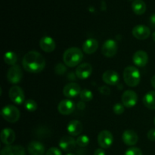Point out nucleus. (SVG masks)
Returning <instances> with one entry per match:
<instances>
[{
	"instance_id": "obj_24",
	"label": "nucleus",
	"mask_w": 155,
	"mask_h": 155,
	"mask_svg": "<svg viewBox=\"0 0 155 155\" xmlns=\"http://www.w3.org/2000/svg\"><path fill=\"white\" fill-rule=\"evenodd\" d=\"M143 104L147 108L155 110V91L147 92L143 98Z\"/></svg>"
},
{
	"instance_id": "obj_2",
	"label": "nucleus",
	"mask_w": 155,
	"mask_h": 155,
	"mask_svg": "<svg viewBox=\"0 0 155 155\" xmlns=\"http://www.w3.org/2000/svg\"><path fill=\"white\" fill-rule=\"evenodd\" d=\"M83 58V51L77 47H71L67 49L63 54L64 64L70 68L77 66Z\"/></svg>"
},
{
	"instance_id": "obj_8",
	"label": "nucleus",
	"mask_w": 155,
	"mask_h": 155,
	"mask_svg": "<svg viewBox=\"0 0 155 155\" xmlns=\"http://www.w3.org/2000/svg\"><path fill=\"white\" fill-rule=\"evenodd\" d=\"M122 103L124 107L127 108H131L134 107L138 101V95L134 91L127 90L123 93L122 95Z\"/></svg>"
},
{
	"instance_id": "obj_12",
	"label": "nucleus",
	"mask_w": 155,
	"mask_h": 155,
	"mask_svg": "<svg viewBox=\"0 0 155 155\" xmlns=\"http://www.w3.org/2000/svg\"><path fill=\"white\" fill-rule=\"evenodd\" d=\"M81 88L75 83H70L64 86L63 93L67 98H74L80 95L81 92Z\"/></svg>"
},
{
	"instance_id": "obj_19",
	"label": "nucleus",
	"mask_w": 155,
	"mask_h": 155,
	"mask_svg": "<svg viewBox=\"0 0 155 155\" xmlns=\"http://www.w3.org/2000/svg\"><path fill=\"white\" fill-rule=\"evenodd\" d=\"M83 124L77 120H71L67 127V130H68V133L72 136H77L80 135L83 131Z\"/></svg>"
},
{
	"instance_id": "obj_39",
	"label": "nucleus",
	"mask_w": 155,
	"mask_h": 155,
	"mask_svg": "<svg viewBox=\"0 0 155 155\" xmlns=\"http://www.w3.org/2000/svg\"><path fill=\"white\" fill-rule=\"evenodd\" d=\"M149 21L150 24H151V25L152 26V27H155V13L153 14L152 15H151Z\"/></svg>"
},
{
	"instance_id": "obj_14",
	"label": "nucleus",
	"mask_w": 155,
	"mask_h": 155,
	"mask_svg": "<svg viewBox=\"0 0 155 155\" xmlns=\"http://www.w3.org/2000/svg\"><path fill=\"white\" fill-rule=\"evenodd\" d=\"M77 141L71 136H65L59 141V147L64 151H71L76 148Z\"/></svg>"
},
{
	"instance_id": "obj_10",
	"label": "nucleus",
	"mask_w": 155,
	"mask_h": 155,
	"mask_svg": "<svg viewBox=\"0 0 155 155\" xmlns=\"http://www.w3.org/2000/svg\"><path fill=\"white\" fill-rule=\"evenodd\" d=\"M132 33H133V36L136 39L144 40V39H148L150 36L151 30L147 26L139 24V25H136V27H133Z\"/></svg>"
},
{
	"instance_id": "obj_21",
	"label": "nucleus",
	"mask_w": 155,
	"mask_h": 155,
	"mask_svg": "<svg viewBox=\"0 0 155 155\" xmlns=\"http://www.w3.org/2000/svg\"><path fill=\"white\" fill-rule=\"evenodd\" d=\"M28 152L30 155H44L45 147L41 142L32 141L28 145Z\"/></svg>"
},
{
	"instance_id": "obj_40",
	"label": "nucleus",
	"mask_w": 155,
	"mask_h": 155,
	"mask_svg": "<svg viewBox=\"0 0 155 155\" xmlns=\"http://www.w3.org/2000/svg\"><path fill=\"white\" fill-rule=\"evenodd\" d=\"M151 86H153V88H154V89H155V75L153 76L152 78H151Z\"/></svg>"
},
{
	"instance_id": "obj_15",
	"label": "nucleus",
	"mask_w": 155,
	"mask_h": 155,
	"mask_svg": "<svg viewBox=\"0 0 155 155\" xmlns=\"http://www.w3.org/2000/svg\"><path fill=\"white\" fill-rule=\"evenodd\" d=\"M102 80L106 84H108L110 86H114L119 83L120 76L117 71H106L102 75Z\"/></svg>"
},
{
	"instance_id": "obj_36",
	"label": "nucleus",
	"mask_w": 155,
	"mask_h": 155,
	"mask_svg": "<svg viewBox=\"0 0 155 155\" xmlns=\"http://www.w3.org/2000/svg\"><path fill=\"white\" fill-rule=\"evenodd\" d=\"M77 107L79 110H84L85 107H86V104L84 103V101H80L77 104Z\"/></svg>"
},
{
	"instance_id": "obj_4",
	"label": "nucleus",
	"mask_w": 155,
	"mask_h": 155,
	"mask_svg": "<svg viewBox=\"0 0 155 155\" xmlns=\"http://www.w3.org/2000/svg\"><path fill=\"white\" fill-rule=\"evenodd\" d=\"M1 114L6 121L9 123H16L20 118V111L15 106L6 105L2 109Z\"/></svg>"
},
{
	"instance_id": "obj_16",
	"label": "nucleus",
	"mask_w": 155,
	"mask_h": 155,
	"mask_svg": "<svg viewBox=\"0 0 155 155\" xmlns=\"http://www.w3.org/2000/svg\"><path fill=\"white\" fill-rule=\"evenodd\" d=\"M1 155H26V152L21 145H6L1 151Z\"/></svg>"
},
{
	"instance_id": "obj_43",
	"label": "nucleus",
	"mask_w": 155,
	"mask_h": 155,
	"mask_svg": "<svg viewBox=\"0 0 155 155\" xmlns=\"http://www.w3.org/2000/svg\"><path fill=\"white\" fill-rule=\"evenodd\" d=\"M154 125H155V118H154Z\"/></svg>"
},
{
	"instance_id": "obj_11",
	"label": "nucleus",
	"mask_w": 155,
	"mask_h": 155,
	"mask_svg": "<svg viewBox=\"0 0 155 155\" xmlns=\"http://www.w3.org/2000/svg\"><path fill=\"white\" fill-rule=\"evenodd\" d=\"M92 72V67L89 63H83L79 65L76 69V75L80 80L89 78Z\"/></svg>"
},
{
	"instance_id": "obj_41",
	"label": "nucleus",
	"mask_w": 155,
	"mask_h": 155,
	"mask_svg": "<svg viewBox=\"0 0 155 155\" xmlns=\"http://www.w3.org/2000/svg\"><path fill=\"white\" fill-rule=\"evenodd\" d=\"M152 39H153V40L155 42V31L152 33Z\"/></svg>"
},
{
	"instance_id": "obj_38",
	"label": "nucleus",
	"mask_w": 155,
	"mask_h": 155,
	"mask_svg": "<svg viewBox=\"0 0 155 155\" xmlns=\"http://www.w3.org/2000/svg\"><path fill=\"white\" fill-rule=\"evenodd\" d=\"M94 155H105V152L102 148H98L95 151Z\"/></svg>"
},
{
	"instance_id": "obj_23",
	"label": "nucleus",
	"mask_w": 155,
	"mask_h": 155,
	"mask_svg": "<svg viewBox=\"0 0 155 155\" xmlns=\"http://www.w3.org/2000/svg\"><path fill=\"white\" fill-rule=\"evenodd\" d=\"M1 141L6 145H11L15 140V133L12 129H4L1 132Z\"/></svg>"
},
{
	"instance_id": "obj_37",
	"label": "nucleus",
	"mask_w": 155,
	"mask_h": 155,
	"mask_svg": "<svg viewBox=\"0 0 155 155\" xmlns=\"http://www.w3.org/2000/svg\"><path fill=\"white\" fill-rule=\"evenodd\" d=\"M67 77H68V80H72V81H74V80H76V77H77V75H76V74H74L73 72L68 73V75H67Z\"/></svg>"
},
{
	"instance_id": "obj_26",
	"label": "nucleus",
	"mask_w": 155,
	"mask_h": 155,
	"mask_svg": "<svg viewBox=\"0 0 155 155\" xmlns=\"http://www.w3.org/2000/svg\"><path fill=\"white\" fill-rule=\"evenodd\" d=\"M4 61L7 64L14 66L18 61V56L14 51H7L4 54Z\"/></svg>"
},
{
	"instance_id": "obj_20",
	"label": "nucleus",
	"mask_w": 155,
	"mask_h": 155,
	"mask_svg": "<svg viewBox=\"0 0 155 155\" xmlns=\"http://www.w3.org/2000/svg\"><path fill=\"white\" fill-rule=\"evenodd\" d=\"M122 139L123 142L129 146H132V145H135L138 142L139 140V137L138 135L135 133L133 130H126L124 132L122 135Z\"/></svg>"
},
{
	"instance_id": "obj_30",
	"label": "nucleus",
	"mask_w": 155,
	"mask_h": 155,
	"mask_svg": "<svg viewBox=\"0 0 155 155\" xmlns=\"http://www.w3.org/2000/svg\"><path fill=\"white\" fill-rule=\"evenodd\" d=\"M66 71V65L64 64L58 63L56 64L55 67H54V72H55V74H58V75H63L64 74H65Z\"/></svg>"
},
{
	"instance_id": "obj_32",
	"label": "nucleus",
	"mask_w": 155,
	"mask_h": 155,
	"mask_svg": "<svg viewBox=\"0 0 155 155\" xmlns=\"http://www.w3.org/2000/svg\"><path fill=\"white\" fill-rule=\"evenodd\" d=\"M124 107H124V104H120V103H117V104H115L114 105L113 110L115 114L120 115L124 112V110H125Z\"/></svg>"
},
{
	"instance_id": "obj_7",
	"label": "nucleus",
	"mask_w": 155,
	"mask_h": 155,
	"mask_svg": "<svg viewBox=\"0 0 155 155\" xmlns=\"http://www.w3.org/2000/svg\"><path fill=\"white\" fill-rule=\"evenodd\" d=\"M117 43L114 39H107L104 42L101 48V52L105 57H114L117 52Z\"/></svg>"
},
{
	"instance_id": "obj_31",
	"label": "nucleus",
	"mask_w": 155,
	"mask_h": 155,
	"mask_svg": "<svg viewBox=\"0 0 155 155\" xmlns=\"http://www.w3.org/2000/svg\"><path fill=\"white\" fill-rule=\"evenodd\" d=\"M124 155H143V154H142V151H141L140 148L133 147V148L127 149Z\"/></svg>"
},
{
	"instance_id": "obj_9",
	"label": "nucleus",
	"mask_w": 155,
	"mask_h": 155,
	"mask_svg": "<svg viewBox=\"0 0 155 155\" xmlns=\"http://www.w3.org/2000/svg\"><path fill=\"white\" fill-rule=\"evenodd\" d=\"M10 99L16 104H21L24 101V92L23 89L18 86H14L11 87L9 90Z\"/></svg>"
},
{
	"instance_id": "obj_5",
	"label": "nucleus",
	"mask_w": 155,
	"mask_h": 155,
	"mask_svg": "<svg viewBox=\"0 0 155 155\" xmlns=\"http://www.w3.org/2000/svg\"><path fill=\"white\" fill-rule=\"evenodd\" d=\"M23 78V71L19 65L12 66L7 73V80L12 84L20 83Z\"/></svg>"
},
{
	"instance_id": "obj_22",
	"label": "nucleus",
	"mask_w": 155,
	"mask_h": 155,
	"mask_svg": "<svg viewBox=\"0 0 155 155\" xmlns=\"http://www.w3.org/2000/svg\"><path fill=\"white\" fill-rule=\"evenodd\" d=\"M98 48V41L93 38H89L86 39L83 44V50L86 54H93L97 51Z\"/></svg>"
},
{
	"instance_id": "obj_18",
	"label": "nucleus",
	"mask_w": 155,
	"mask_h": 155,
	"mask_svg": "<svg viewBox=\"0 0 155 155\" xmlns=\"http://www.w3.org/2000/svg\"><path fill=\"white\" fill-rule=\"evenodd\" d=\"M133 61L138 67H144L148 61V56L147 52L142 50L137 51L133 56Z\"/></svg>"
},
{
	"instance_id": "obj_33",
	"label": "nucleus",
	"mask_w": 155,
	"mask_h": 155,
	"mask_svg": "<svg viewBox=\"0 0 155 155\" xmlns=\"http://www.w3.org/2000/svg\"><path fill=\"white\" fill-rule=\"evenodd\" d=\"M45 155H62V154L60 149H58V148H55V147H52V148H50L47 151Z\"/></svg>"
},
{
	"instance_id": "obj_13",
	"label": "nucleus",
	"mask_w": 155,
	"mask_h": 155,
	"mask_svg": "<svg viewBox=\"0 0 155 155\" xmlns=\"http://www.w3.org/2000/svg\"><path fill=\"white\" fill-rule=\"evenodd\" d=\"M75 109V104L71 100L64 99L60 101L58 106V110L63 115L71 114Z\"/></svg>"
},
{
	"instance_id": "obj_25",
	"label": "nucleus",
	"mask_w": 155,
	"mask_h": 155,
	"mask_svg": "<svg viewBox=\"0 0 155 155\" xmlns=\"http://www.w3.org/2000/svg\"><path fill=\"white\" fill-rule=\"evenodd\" d=\"M132 9L136 15H142L146 11V4L143 0H134L132 3Z\"/></svg>"
},
{
	"instance_id": "obj_1",
	"label": "nucleus",
	"mask_w": 155,
	"mask_h": 155,
	"mask_svg": "<svg viewBox=\"0 0 155 155\" xmlns=\"http://www.w3.org/2000/svg\"><path fill=\"white\" fill-rule=\"evenodd\" d=\"M22 65L24 70L32 74H37L43 71L45 67V60L43 56L36 51L27 52L23 58Z\"/></svg>"
},
{
	"instance_id": "obj_27",
	"label": "nucleus",
	"mask_w": 155,
	"mask_h": 155,
	"mask_svg": "<svg viewBox=\"0 0 155 155\" xmlns=\"http://www.w3.org/2000/svg\"><path fill=\"white\" fill-rule=\"evenodd\" d=\"M80 97L82 101H84V102H87V101H91L92 99V98H93V94H92V92L90 90H89L87 89H85L81 91V92L80 94Z\"/></svg>"
},
{
	"instance_id": "obj_17",
	"label": "nucleus",
	"mask_w": 155,
	"mask_h": 155,
	"mask_svg": "<svg viewBox=\"0 0 155 155\" xmlns=\"http://www.w3.org/2000/svg\"><path fill=\"white\" fill-rule=\"evenodd\" d=\"M39 45L45 52H52L55 49L56 44L54 39L50 36H43L39 41Z\"/></svg>"
},
{
	"instance_id": "obj_42",
	"label": "nucleus",
	"mask_w": 155,
	"mask_h": 155,
	"mask_svg": "<svg viewBox=\"0 0 155 155\" xmlns=\"http://www.w3.org/2000/svg\"><path fill=\"white\" fill-rule=\"evenodd\" d=\"M66 155H76L75 154H73V153H68V154H67Z\"/></svg>"
},
{
	"instance_id": "obj_28",
	"label": "nucleus",
	"mask_w": 155,
	"mask_h": 155,
	"mask_svg": "<svg viewBox=\"0 0 155 155\" xmlns=\"http://www.w3.org/2000/svg\"><path fill=\"white\" fill-rule=\"evenodd\" d=\"M24 107L28 111L33 112L37 109V104L36 101L33 99H28L24 103Z\"/></svg>"
},
{
	"instance_id": "obj_34",
	"label": "nucleus",
	"mask_w": 155,
	"mask_h": 155,
	"mask_svg": "<svg viewBox=\"0 0 155 155\" xmlns=\"http://www.w3.org/2000/svg\"><path fill=\"white\" fill-rule=\"evenodd\" d=\"M98 91H99L101 94H103V95H108L110 94V89H109L107 86H100V87L98 88Z\"/></svg>"
},
{
	"instance_id": "obj_3",
	"label": "nucleus",
	"mask_w": 155,
	"mask_h": 155,
	"mask_svg": "<svg viewBox=\"0 0 155 155\" xmlns=\"http://www.w3.org/2000/svg\"><path fill=\"white\" fill-rule=\"evenodd\" d=\"M124 80L126 84L130 87L137 86L140 83V72L136 67H127L124 71Z\"/></svg>"
},
{
	"instance_id": "obj_35",
	"label": "nucleus",
	"mask_w": 155,
	"mask_h": 155,
	"mask_svg": "<svg viewBox=\"0 0 155 155\" xmlns=\"http://www.w3.org/2000/svg\"><path fill=\"white\" fill-rule=\"evenodd\" d=\"M148 139L151 141H155V129H151L148 131Z\"/></svg>"
},
{
	"instance_id": "obj_29",
	"label": "nucleus",
	"mask_w": 155,
	"mask_h": 155,
	"mask_svg": "<svg viewBox=\"0 0 155 155\" xmlns=\"http://www.w3.org/2000/svg\"><path fill=\"white\" fill-rule=\"evenodd\" d=\"M76 141H77V145L80 147H82V148L87 146L89 143V137L87 136H85V135L80 136Z\"/></svg>"
},
{
	"instance_id": "obj_6",
	"label": "nucleus",
	"mask_w": 155,
	"mask_h": 155,
	"mask_svg": "<svg viewBox=\"0 0 155 155\" xmlns=\"http://www.w3.org/2000/svg\"><path fill=\"white\" fill-rule=\"evenodd\" d=\"M114 142L113 135L108 130H102L98 135V143L102 148H108Z\"/></svg>"
}]
</instances>
